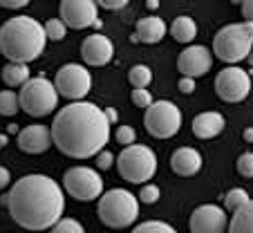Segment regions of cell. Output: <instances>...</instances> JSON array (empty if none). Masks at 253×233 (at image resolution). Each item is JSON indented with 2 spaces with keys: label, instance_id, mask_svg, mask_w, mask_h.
Masks as SVG:
<instances>
[{
  "label": "cell",
  "instance_id": "19",
  "mask_svg": "<svg viewBox=\"0 0 253 233\" xmlns=\"http://www.w3.org/2000/svg\"><path fill=\"white\" fill-rule=\"evenodd\" d=\"M166 32H168V25L164 23V18H159V16H146V18L137 20L134 38L146 45H155L166 36Z\"/></svg>",
  "mask_w": 253,
  "mask_h": 233
},
{
  "label": "cell",
  "instance_id": "7",
  "mask_svg": "<svg viewBox=\"0 0 253 233\" xmlns=\"http://www.w3.org/2000/svg\"><path fill=\"white\" fill-rule=\"evenodd\" d=\"M20 110L29 114V117H45L52 114L58 105V92L52 81H47L45 76H36L29 79L18 94Z\"/></svg>",
  "mask_w": 253,
  "mask_h": 233
},
{
  "label": "cell",
  "instance_id": "16",
  "mask_svg": "<svg viewBox=\"0 0 253 233\" xmlns=\"http://www.w3.org/2000/svg\"><path fill=\"white\" fill-rule=\"evenodd\" d=\"M52 146V130L43 124H32L18 133V148L27 155H43Z\"/></svg>",
  "mask_w": 253,
  "mask_h": 233
},
{
  "label": "cell",
  "instance_id": "32",
  "mask_svg": "<svg viewBox=\"0 0 253 233\" xmlns=\"http://www.w3.org/2000/svg\"><path fill=\"white\" fill-rule=\"evenodd\" d=\"M115 139L121 143V146H132L134 139H137V133H134L132 126H119V128H117Z\"/></svg>",
  "mask_w": 253,
  "mask_h": 233
},
{
  "label": "cell",
  "instance_id": "28",
  "mask_svg": "<svg viewBox=\"0 0 253 233\" xmlns=\"http://www.w3.org/2000/svg\"><path fill=\"white\" fill-rule=\"evenodd\" d=\"M49 233H85V229H83V224L74 218H61L52 229H49Z\"/></svg>",
  "mask_w": 253,
  "mask_h": 233
},
{
  "label": "cell",
  "instance_id": "26",
  "mask_svg": "<svg viewBox=\"0 0 253 233\" xmlns=\"http://www.w3.org/2000/svg\"><path fill=\"white\" fill-rule=\"evenodd\" d=\"M43 27H45V36H47V41H63V38L67 36V25L63 23L61 18H49Z\"/></svg>",
  "mask_w": 253,
  "mask_h": 233
},
{
  "label": "cell",
  "instance_id": "38",
  "mask_svg": "<svg viewBox=\"0 0 253 233\" xmlns=\"http://www.w3.org/2000/svg\"><path fill=\"white\" fill-rule=\"evenodd\" d=\"M9 184H11V173L5 166H0V190L7 188Z\"/></svg>",
  "mask_w": 253,
  "mask_h": 233
},
{
  "label": "cell",
  "instance_id": "39",
  "mask_svg": "<svg viewBox=\"0 0 253 233\" xmlns=\"http://www.w3.org/2000/svg\"><path fill=\"white\" fill-rule=\"evenodd\" d=\"M105 117H108V121H110V124H115V121L119 119V114H117L115 108H108V110H105Z\"/></svg>",
  "mask_w": 253,
  "mask_h": 233
},
{
  "label": "cell",
  "instance_id": "43",
  "mask_svg": "<svg viewBox=\"0 0 253 233\" xmlns=\"http://www.w3.org/2000/svg\"><path fill=\"white\" fill-rule=\"evenodd\" d=\"M231 2H233V5H238V2H240V5H242L244 0H231Z\"/></svg>",
  "mask_w": 253,
  "mask_h": 233
},
{
  "label": "cell",
  "instance_id": "20",
  "mask_svg": "<svg viewBox=\"0 0 253 233\" xmlns=\"http://www.w3.org/2000/svg\"><path fill=\"white\" fill-rule=\"evenodd\" d=\"M168 32L177 43H193V38L197 36V23L191 16H177L172 20V25L168 27Z\"/></svg>",
  "mask_w": 253,
  "mask_h": 233
},
{
  "label": "cell",
  "instance_id": "27",
  "mask_svg": "<svg viewBox=\"0 0 253 233\" xmlns=\"http://www.w3.org/2000/svg\"><path fill=\"white\" fill-rule=\"evenodd\" d=\"M132 233H177V231L166 222L148 220V222H143V224H137V227L132 229Z\"/></svg>",
  "mask_w": 253,
  "mask_h": 233
},
{
  "label": "cell",
  "instance_id": "29",
  "mask_svg": "<svg viewBox=\"0 0 253 233\" xmlns=\"http://www.w3.org/2000/svg\"><path fill=\"white\" fill-rule=\"evenodd\" d=\"M162 197V188L155 184H143V188L139 190V202H143V204H155V202Z\"/></svg>",
  "mask_w": 253,
  "mask_h": 233
},
{
  "label": "cell",
  "instance_id": "11",
  "mask_svg": "<svg viewBox=\"0 0 253 233\" xmlns=\"http://www.w3.org/2000/svg\"><path fill=\"white\" fill-rule=\"evenodd\" d=\"M215 92L224 103H242L251 92V76L238 65H226L215 79Z\"/></svg>",
  "mask_w": 253,
  "mask_h": 233
},
{
  "label": "cell",
  "instance_id": "36",
  "mask_svg": "<svg viewBox=\"0 0 253 233\" xmlns=\"http://www.w3.org/2000/svg\"><path fill=\"white\" fill-rule=\"evenodd\" d=\"M29 5V0H0V7L5 9H23Z\"/></svg>",
  "mask_w": 253,
  "mask_h": 233
},
{
  "label": "cell",
  "instance_id": "5",
  "mask_svg": "<svg viewBox=\"0 0 253 233\" xmlns=\"http://www.w3.org/2000/svg\"><path fill=\"white\" fill-rule=\"evenodd\" d=\"M99 220L110 229H126L137 222L139 200L126 188H110L99 197Z\"/></svg>",
  "mask_w": 253,
  "mask_h": 233
},
{
  "label": "cell",
  "instance_id": "1",
  "mask_svg": "<svg viewBox=\"0 0 253 233\" xmlns=\"http://www.w3.org/2000/svg\"><path fill=\"white\" fill-rule=\"evenodd\" d=\"M49 130L54 146L74 159H90L99 155L110 139V121L105 110L87 101H72L61 108Z\"/></svg>",
  "mask_w": 253,
  "mask_h": 233
},
{
  "label": "cell",
  "instance_id": "18",
  "mask_svg": "<svg viewBox=\"0 0 253 233\" xmlns=\"http://www.w3.org/2000/svg\"><path fill=\"white\" fill-rule=\"evenodd\" d=\"M224 126H226L224 117H222L220 112L209 110V112L197 114L195 119H193L191 128H193V135H195L197 139H213L224 130Z\"/></svg>",
  "mask_w": 253,
  "mask_h": 233
},
{
  "label": "cell",
  "instance_id": "35",
  "mask_svg": "<svg viewBox=\"0 0 253 233\" xmlns=\"http://www.w3.org/2000/svg\"><path fill=\"white\" fill-rule=\"evenodd\" d=\"M195 86H197V81L191 79V76H182V79L177 81V88H179V92H184V94H193Z\"/></svg>",
  "mask_w": 253,
  "mask_h": 233
},
{
  "label": "cell",
  "instance_id": "30",
  "mask_svg": "<svg viewBox=\"0 0 253 233\" xmlns=\"http://www.w3.org/2000/svg\"><path fill=\"white\" fill-rule=\"evenodd\" d=\"M235 168H238V173L242 177H247V180H253V152H244V155H240Z\"/></svg>",
  "mask_w": 253,
  "mask_h": 233
},
{
  "label": "cell",
  "instance_id": "3",
  "mask_svg": "<svg viewBox=\"0 0 253 233\" xmlns=\"http://www.w3.org/2000/svg\"><path fill=\"white\" fill-rule=\"evenodd\" d=\"M45 27L32 16H14L0 27V54L11 63L36 61L45 52Z\"/></svg>",
  "mask_w": 253,
  "mask_h": 233
},
{
  "label": "cell",
  "instance_id": "4",
  "mask_svg": "<svg viewBox=\"0 0 253 233\" xmlns=\"http://www.w3.org/2000/svg\"><path fill=\"white\" fill-rule=\"evenodd\" d=\"M253 47V23H231L222 27L213 38V52L215 58L229 63H240L247 56H251Z\"/></svg>",
  "mask_w": 253,
  "mask_h": 233
},
{
  "label": "cell",
  "instance_id": "14",
  "mask_svg": "<svg viewBox=\"0 0 253 233\" xmlns=\"http://www.w3.org/2000/svg\"><path fill=\"white\" fill-rule=\"evenodd\" d=\"M211 67H213V52L202 45H188L177 56V70L182 72V76L197 79V76H204Z\"/></svg>",
  "mask_w": 253,
  "mask_h": 233
},
{
  "label": "cell",
  "instance_id": "31",
  "mask_svg": "<svg viewBox=\"0 0 253 233\" xmlns=\"http://www.w3.org/2000/svg\"><path fill=\"white\" fill-rule=\"evenodd\" d=\"M130 99H132V103L137 105V108H148V105L153 103V94L148 92V88H134Z\"/></svg>",
  "mask_w": 253,
  "mask_h": 233
},
{
  "label": "cell",
  "instance_id": "15",
  "mask_svg": "<svg viewBox=\"0 0 253 233\" xmlns=\"http://www.w3.org/2000/svg\"><path fill=\"white\" fill-rule=\"evenodd\" d=\"M81 56L87 65L103 67L115 56V45H112V41L108 36H103V34H92V36H87L85 41H83Z\"/></svg>",
  "mask_w": 253,
  "mask_h": 233
},
{
  "label": "cell",
  "instance_id": "34",
  "mask_svg": "<svg viewBox=\"0 0 253 233\" xmlns=\"http://www.w3.org/2000/svg\"><path fill=\"white\" fill-rule=\"evenodd\" d=\"M94 2L99 7H103V9H108V11H117V9H124L130 0H94Z\"/></svg>",
  "mask_w": 253,
  "mask_h": 233
},
{
  "label": "cell",
  "instance_id": "22",
  "mask_svg": "<svg viewBox=\"0 0 253 233\" xmlns=\"http://www.w3.org/2000/svg\"><path fill=\"white\" fill-rule=\"evenodd\" d=\"M29 65L27 63H7L2 67V81L9 88H23L29 81Z\"/></svg>",
  "mask_w": 253,
  "mask_h": 233
},
{
  "label": "cell",
  "instance_id": "17",
  "mask_svg": "<svg viewBox=\"0 0 253 233\" xmlns=\"http://www.w3.org/2000/svg\"><path fill=\"white\" fill-rule=\"evenodd\" d=\"M202 164H204V159H202L200 150H195V148H191V146L177 148V150L172 152V157H170V168L179 177L197 175V173L202 171Z\"/></svg>",
  "mask_w": 253,
  "mask_h": 233
},
{
  "label": "cell",
  "instance_id": "6",
  "mask_svg": "<svg viewBox=\"0 0 253 233\" xmlns=\"http://www.w3.org/2000/svg\"><path fill=\"white\" fill-rule=\"evenodd\" d=\"M117 168L119 175L130 184H146L157 173V155L143 143H132L126 146L117 157Z\"/></svg>",
  "mask_w": 253,
  "mask_h": 233
},
{
  "label": "cell",
  "instance_id": "37",
  "mask_svg": "<svg viewBox=\"0 0 253 233\" xmlns=\"http://www.w3.org/2000/svg\"><path fill=\"white\" fill-rule=\"evenodd\" d=\"M242 16H244V20L253 23V0H244L242 2Z\"/></svg>",
  "mask_w": 253,
  "mask_h": 233
},
{
  "label": "cell",
  "instance_id": "9",
  "mask_svg": "<svg viewBox=\"0 0 253 233\" xmlns=\"http://www.w3.org/2000/svg\"><path fill=\"white\" fill-rule=\"evenodd\" d=\"M63 188L79 202H92L103 195V180L87 166H77L63 175Z\"/></svg>",
  "mask_w": 253,
  "mask_h": 233
},
{
  "label": "cell",
  "instance_id": "10",
  "mask_svg": "<svg viewBox=\"0 0 253 233\" xmlns=\"http://www.w3.org/2000/svg\"><path fill=\"white\" fill-rule=\"evenodd\" d=\"M54 88H56L58 96L63 99H83V96L90 94L92 90V74L85 65H79V63H67L61 70L56 72V79H54Z\"/></svg>",
  "mask_w": 253,
  "mask_h": 233
},
{
  "label": "cell",
  "instance_id": "24",
  "mask_svg": "<svg viewBox=\"0 0 253 233\" xmlns=\"http://www.w3.org/2000/svg\"><path fill=\"white\" fill-rule=\"evenodd\" d=\"M247 202H251V195H249L244 188H231L224 195V211L226 213H233L240 206H244Z\"/></svg>",
  "mask_w": 253,
  "mask_h": 233
},
{
  "label": "cell",
  "instance_id": "33",
  "mask_svg": "<svg viewBox=\"0 0 253 233\" xmlns=\"http://www.w3.org/2000/svg\"><path fill=\"white\" fill-rule=\"evenodd\" d=\"M112 164H115V155H112L110 150H105V148H103V150L96 155V168H99V171H108Z\"/></svg>",
  "mask_w": 253,
  "mask_h": 233
},
{
  "label": "cell",
  "instance_id": "21",
  "mask_svg": "<svg viewBox=\"0 0 253 233\" xmlns=\"http://www.w3.org/2000/svg\"><path fill=\"white\" fill-rule=\"evenodd\" d=\"M229 233H253V200L233 211V218L229 220Z\"/></svg>",
  "mask_w": 253,
  "mask_h": 233
},
{
  "label": "cell",
  "instance_id": "2",
  "mask_svg": "<svg viewBox=\"0 0 253 233\" xmlns=\"http://www.w3.org/2000/svg\"><path fill=\"white\" fill-rule=\"evenodd\" d=\"M7 209L16 224L27 231L52 229L63 218V188L47 175H25L9 188Z\"/></svg>",
  "mask_w": 253,
  "mask_h": 233
},
{
  "label": "cell",
  "instance_id": "13",
  "mask_svg": "<svg viewBox=\"0 0 253 233\" xmlns=\"http://www.w3.org/2000/svg\"><path fill=\"white\" fill-rule=\"evenodd\" d=\"M61 20L72 29H85L99 20L94 0H61Z\"/></svg>",
  "mask_w": 253,
  "mask_h": 233
},
{
  "label": "cell",
  "instance_id": "41",
  "mask_svg": "<svg viewBox=\"0 0 253 233\" xmlns=\"http://www.w3.org/2000/svg\"><path fill=\"white\" fill-rule=\"evenodd\" d=\"M148 7L150 9H157V0H148Z\"/></svg>",
  "mask_w": 253,
  "mask_h": 233
},
{
  "label": "cell",
  "instance_id": "23",
  "mask_svg": "<svg viewBox=\"0 0 253 233\" xmlns=\"http://www.w3.org/2000/svg\"><path fill=\"white\" fill-rule=\"evenodd\" d=\"M128 81L132 88H148L153 83V70L148 65H134L128 72Z\"/></svg>",
  "mask_w": 253,
  "mask_h": 233
},
{
  "label": "cell",
  "instance_id": "12",
  "mask_svg": "<svg viewBox=\"0 0 253 233\" xmlns=\"http://www.w3.org/2000/svg\"><path fill=\"white\" fill-rule=\"evenodd\" d=\"M188 229H191V233H226L229 215L222 206L202 204L191 213Z\"/></svg>",
  "mask_w": 253,
  "mask_h": 233
},
{
  "label": "cell",
  "instance_id": "40",
  "mask_svg": "<svg viewBox=\"0 0 253 233\" xmlns=\"http://www.w3.org/2000/svg\"><path fill=\"white\" fill-rule=\"evenodd\" d=\"M244 141L253 143V128H247V130H244Z\"/></svg>",
  "mask_w": 253,
  "mask_h": 233
},
{
  "label": "cell",
  "instance_id": "8",
  "mask_svg": "<svg viewBox=\"0 0 253 233\" xmlns=\"http://www.w3.org/2000/svg\"><path fill=\"white\" fill-rule=\"evenodd\" d=\"M143 126L155 139H170L182 128V110L172 101H153L146 108Z\"/></svg>",
  "mask_w": 253,
  "mask_h": 233
},
{
  "label": "cell",
  "instance_id": "25",
  "mask_svg": "<svg viewBox=\"0 0 253 233\" xmlns=\"http://www.w3.org/2000/svg\"><path fill=\"white\" fill-rule=\"evenodd\" d=\"M20 103H18V94L11 90H2L0 92V114L5 117H14L18 112Z\"/></svg>",
  "mask_w": 253,
  "mask_h": 233
},
{
  "label": "cell",
  "instance_id": "42",
  "mask_svg": "<svg viewBox=\"0 0 253 233\" xmlns=\"http://www.w3.org/2000/svg\"><path fill=\"white\" fill-rule=\"evenodd\" d=\"M2 146H7V137H5V135H0V148H2Z\"/></svg>",
  "mask_w": 253,
  "mask_h": 233
}]
</instances>
